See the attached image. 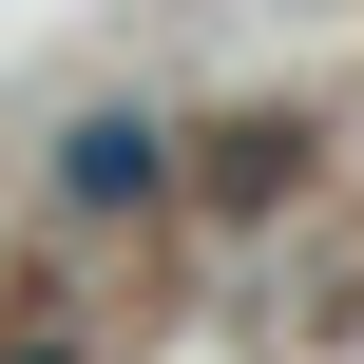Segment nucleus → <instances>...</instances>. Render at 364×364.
Instances as JSON below:
<instances>
[{
	"instance_id": "1",
	"label": "nucleus",
	"mask_w": 364,
	"mask_h": 364,
	"mask_svg": "<svg viewBox=\"0 0 364 364\" xmlns=\"http://www.w3.org/2000/svg\"><path fill=\"white\" fill-rule=\"evenodd\" d=\"M58 211H96V230L154 211V115H77V134H58Z\"/></svg>"
},
{
	"instance_id": "2",
	"label": "nucleus",
	"mask_w": 364,
	"mask_h": 364,
	"mask_svg": "<svg viewBox=\"0 0 364 364\" xmlns=\"http://www.w3.org/2000/svg\"><path fill=\"white\" fill-rule=\"evenodd\" d=\"M19 364H58V346H19Z\"/></svg>"
}]
</instances>
